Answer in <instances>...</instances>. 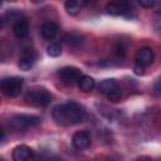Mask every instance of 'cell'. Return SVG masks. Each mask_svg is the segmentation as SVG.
Segmentation results:
<instances>
[{
	"label": "cell",
	"instance_id": "cell-1",
	"mask_svg": "<svg viewBox=\"0 0 161 161\" xmlns=\"http://www.w3.org/2000/svg\"><path fill=\"white\" fill-rule=\"evenodd\" d=\"M53 118L57 123L63 126H73L80 123L86 118L84 108L75 102H67L63 104H58L53 109Z\"/></svg>",
	"mask_w": 161,
	"mask_h": 161
},
{
	"label": "cell",
	"instance_id": "cell-2",
	"mask_svg": "<svg viewBox=\"0 0 161 161\" xmlns=\"http://www.w3.org/2000/svg\"><path fill=\"white\" fill-rule=\"evenodd\" d=\"M23 89V79L19 77H6L0 80V91L8 97H18Z\"/></svg>",
	"mask_w": 161,
	"mask_h": 161
},
{
	"label": "cell",
	"instance_id": "cell-3",
	"mask_svg": "<svg viewBox=\"0 0 161 161\" xmlns=\"http://www.w3.org/2000/svg\"><path fill=\"white\" fill-rule=\"evenodd\" d=\"M52 99L50 93L45 88H34L26 92L25 101L29 104L36 106V107H44L47 106Z\"/></svg>",
	"mask_w": 161,
	"mask_h": 161
},
{
	"label": "cell",
	"instance_id": "cell-4",
	"mask_svg": "<svg viewBox=\"0 0 161 161\" xmlns=\"http://www.w3.org/2000/svg\"><path fill=\"white\" fill-rule=\"evenodd\" d=\"M40 122V118L38 116L33 114H16L10 119V126L15 131H24L30 127L36 126Z\"/></svg>",
	"mask_w": 161,
	"mask_h": 161
},
{
	"label": "cell",
	"instance_id": "cell-5",
	"mask_svg": "<svg viewBox=\"0 0 161 161\" xmlns=\"http://www.w3.org/2000/svg\"><path fill=\"white\" fill-rule=\"evenodd\" d=\"M58 75L60 78V80L65 84H74L75 82H78V79L80 78L82 73L78 68L75 67H64L62 69H59Z\"/></svg>",
	"mask_w": 161,
	"mask_h": 161
},
{
	"label": "cell",
	"instance_id": "cell-6",
	"mask_svg": "<svg viewBox=\"0 0 161 161\" xmlns=\"http://www.w3.org/2000/svg\"><path fill=\"white\" fill-rule=\"evenodd\" d=\"M35 59H36V54L34 52V49L31 48H25L20 55V59H19V68L21 70H29L34 63H35Z\"/></svg>",
	"mask_w": 161,
	"mask_h": 161
},
{
	"label": "cell",
	"instance_id": "cell-7",
	"mask_svg": "<svg viewBox=\"0 0 161 161\" xmlns=\"http://www.w3.org/2000/svg\"><path fill=\"white\" fill-rule=\"evenodd\" d=\"M153 50L151 48H141L138 49V52L136 53V57H135V60H136V64L141 65V67H147L150 65L152 62H153Z\"/></svg>",
	"mask_w": 161,
	"mask_h": 161
},
{
	"label": "cell",
	"instance_id": "cell-8",
	"mask_svg": "<svg viewBox=\"0 0 161 161\" xmlns=\"http://www.w3.org/2000/svg\"><path fill=\"white\" fill-rule=\"evenodd\" d=\"M72 143L77 150H86L91 143V136L87 131L75 132L72 138Z\"/></svg>",
	"mask_w": 161,
	"mask_h": 161
},
{
	"label": "cell",
	"instance_id": "cell-9",
	"mask_svg": "<svg viewBox=\"0 0 161 161\" xmlns=\"http://www.w3.org/2000/svg\"><path fill=\"white\" fill-rule=\"evenodd\" d=\"M128 10V0H112L107 5V11L112 15H121Z\"/></svg>",
	"mask_w": 161,
	"mask_h": 161
},
{
	"label": "cell",
	"instance_id": "cell-10",
	"mask_svg": "<svg viewBox=\"0 0 161 161\" xmlns=\"http://www.w3.org/2000/svg\"><path fill=\"white\" fill-rule=\"evenodd\" d=\"M13 31L15 34L16 38L19 39H23L28 35L29 33V24L25 19H16L15 23H14V26H13Z\"/></svg>",
	"mask_w": 161,
	"mask_h": 161
},
{
	"label": "cell",
	"instance_id": "cell-11",
	"mask_svg": "<svg viewBox=\"0 0 161 161\" xmlns=\"http://www.w3.org/2000/svg\"><path fill=\"white\" fill-rule=\"evenodd\" d=\"M33 155V151L30 147L25 146V145H20V146H16L14 150H13V158L15 161H25V160H29Z\"/></svg>",
	"mask_w": 161,
	"mask_h": 161
},
{
	"label": "cell",
	"instance_id": "cell-12",
	"mask_svg": "<svg viewBox=\"0 0 161 161\" xmlns=\"http://www.w3.org/2000/svg\"><path fill=\"white\" fill-rule=\"evenodd\" d=\"M40 33H42V36L47 40H52L57 33H58V26L54 21H45L43 25H42V29H40Z\"/></svg>",
	"mask_w": 161,
	"mask_h": 161
},
{
	"label": "cell",
	"instance_id": "cell-13",
	"mask_svg": "<svg viewBox=\"0 0 161 161\" xmlns=\"http://www.w3.org/2000/svg\"><path fill=\"white\" fill-rule=\"evenodd\" d=\"M88 1L89 0H67V3H65V10H67L68 14L75 15V14L79 13V10L84 5H87Z\"/></svg>",
	"mask_w": 161,
	"mask_h": 161
},
{
	"label": "cell",
	"instance_id": "cell-14",
	"mask_svg": "<svg viewBox=\"0 0 161 161\" xmlns=\"http://www.w3.org/2000/svg\"><path fill=\"white\" fill-rule=\"evenodd\" d=\"M78 86L83 92H91L96 87V82L89 75H80V78L78 79Z\"/></svg>",
	"mask_w": 161,
	"mask_h": 161
},
{
	"label": "cell",
	"instance_id": "cell-15",
	"mask_svg": "<svg viewBox=\"0 0 161 161\" xmlns=\"http://www.w3.org/2000/svg\"><path fill=\"white\" fill-rule=\"evenodd\" d=\"M117 87H118V84H117V82L114 79H104L98 84V91L107 96L108 93H111Z\"/></svg>",
	"mask_w": 161,
	"mask_h": 161
},
{
	"label": "cell",
	"instance_id": "cell-16",
	"mask_svg": "<svg viewBox=\"0 0 161 161\" xmlns=\"http://www.w3.org/2000/svg\"><path fill=\"white\" fill-rule=\"evenodd\" d=\"M47 53H48L50 57H58V55H60V53H62V47H60V44H58V43H50V44L47 47Z\"/></svg>",
	"mask_w": 161,
	"mask_h": 161
},
{
	"label": "cell",
	"instance_id": "cell-17",
	"mask_svg": "<svg viewBox=\"0 0 161 161\" xmlns=\"http://www.w3.org/2000/svg\"><path fill=\"white\" fill-rule=\"evenodd\" d=\"M121 96H122V91H121V88H119V87L114 88L111 93H108V94H107L108 99H111L112 102H117V101L121 98Z\"/></svg>",
	"mask_w": 161,
	"mask_h": 161
},
{
	"label": "cell",
	"instance_id": "cell-18",
	"mask_svg": "<svg viewBox=\"0 0 161 161\" xmlns=\"http://www.w3.org/2000/svg\"><path fill=\"white\" fill-rule=\"evenodd\" d=\"M138 4L143 8H153L155 5H158L160 0H137Z\"/></svg>",
	"mask_w": 161,
	"mask_h": 161
},
{
	"label": "cell",
	"instance_id": "cell-19",
	"mask_svg": "<svg viewBox=\"0 0 161 161\" xmlns=\"http://www.w3.org/2000/svg\"><path fill=\"white\" fill-rule=\"evenodd\" d=\"M143 70H145V67H141L138 64L135 65V73L136 74H143Z\"/></svg>",
	"mask_w": 161,
	"mask_h": 161
},
{
	"label": "cell",
	"instance_id": "cell-20",
	"mask_svg": "<svg viewBox=\"0 0 161 161\" xmlns=\"http://www.w3.org/2000/svg\"><path fill=\"white\" fill-rule=\"evenodd\" d=\"M5 26V18L3 15H0V30H3Z\"/></svg>",
	"mask_w": 161,
	"mask_h": 161
},
{
	"label": "cell",
	"instance_id": "cell-21",
	"mask_svg": "<svg viewBox=\"0 0 161 161\" xmlns=\"http://www.w3.org/2000/svg\"><path fill=\"white\" fill-rule=\"evenodd\" d=\"M4 137H5V132H4V130L0 127V142L4 140Z\"/></svg>",
	"mask_w": 161,
	"mask_h": 161
},
{
	"label": "cell",
	"instance_id": "cell-22",
	"mask_svg": "<svg viewBox=\"0 0 161 161\" xmlns=\"http://www.w3.org/2000/svg\"><path fill=\"white\" fill-rule=\"evenodd\" d=\"M31 1H34V3H39V1H43V0H31Z\"/></svg>",
	"mask_w": 161,
	"mask_h": 161
},
{
	"label": "cell",
	"instance_id": "cell-23",
	"mask_svg": "<svg viewBox=\"0 0 161 161\" xmlns=\"http://www.w3.org/2000/svg\"><path fill=\"white\" fill-rule=\"evenodd\" d=\"M1 3H3V0H0V4H1Z\"/></svg>",
	"mask_w": 161,
	"mask_h": 161
},
{
	"label": "cell",
	"instance_id": "cell-24",
	"mask_svg": "<svg viewBox=\"0 0 161 161\" xmlns=\"http://www.w3.org/2000/svg\"><path fill=\"white\" fill-rule=\"evenodd\" d=\"M89 1H91V0H89Z\"/></svg>",
	"mask_w": 161,
	"mask_h": 161
}]
</instances>
